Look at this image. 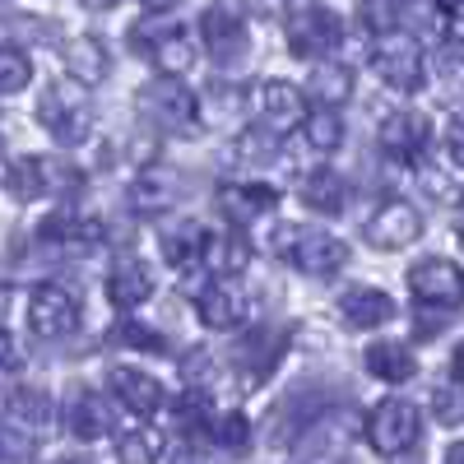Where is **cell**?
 I'll return each mask as SVG.
<instances>
[{"mask_svg": "<svg viewBox=\"0 0 464 464\" xmlns=\"http://www.w3.org/2000/svg\"><path fill=\"white\" fill-rule=\"evenodd\" d=\"M37 126H43L56 144L74 149L84 144L93 130V102H89V84L80 80H52L37 98Z\"/></svg>", "mask_w": 464, "mask_h": 464, "instance_id": "cell-1", "label": "cell"}, {"mask_svg": "<svg viewBox=\"0 0 464 464\" xmlns=\"http://www.w3.org/2000/svg\"><path fill=\"white\" fill-rule=\"evenodd\" d=\"M135 102H140V116L159 135H190V130H196V121H200V98L190 93L177 74L149 80Z\"/></svg>", "mask_w": 464, "mask_h": 464, "instance_id": "cell-2", "label": "cell"}, {"mask_svg": "<svg viewBox=\"0 0 464 464\" xmlns=\"http://www.w3.org/2000/svg\"><path fill=\"white\" fill-rule=\"evenodd\" d=\"M372 70H376V80L391 93H418L422 80H428V56H422L418 37L381 33V43L372 52Z\"/></svg>", "mask_w": 464, "mask_h": 464, "instance_id": "cell-3", "label": "cell"}, {"mask_svg": "<svg viewBox=\"0 0 464 464\" xmlns=\"http://www.w3.org/2000/svg\"><path fill=\"white\" fill-rule=\"evenodd\" d=\"M246 116L265 130L288 135L306 121V93L288 80H260V84L246 89Z\"/></svg>", "mask_w": 464, "mask_h": 464, "instance_id": "cell-4", "label": "cell"}, {"mask_svg": "<svg viewBox=\"0 0 464 464\" xmlns=\"http://www.w3.org/2000/svg\"><path fill=\"white\" fill-rule=\"evenodd\" d=\"M422 437V413L418 404L409 400H381L372 413H367V441L376 455L395 459V455H409Z\"/></svg>", "mask_w": 464, "mask_h": 464, "instance_id": "cell-5", "label": "cell"}, {"mask_svg": "<svg viewBox=\"0 0 464 464\" xmlns=\"http://www.w3.org/2000/svg\"><path fill=\"white\" fill-rule=\"evenodd\" d=\"M348 441H353V418H348L343 409H325V413L302 422L293 464H343Z\"/></svg>", "mask_w": 464, "mask_h": 464, "instance_id": "cell-6", "label": "cell"}, {"mask_svg": "<svg viewBox=\"0 0 464 464\" xmlns=\"http://www.w3.org/2000/svg\"><path fill=\"white\" fill-rule=\"evenodd\" d=\"M288 47H293V56H312V61H325V56H334L339 47H343V24H339V14L334 10H325V5H297L293 10V19H288Z\"/></svg>", "mask_w": 464, "mask_h": 464, "instance_id": "cell-7", "label": "cell"}, {"mask_svg": "<svg viewBox=\"0 0 464 464\" xmlns=\"http://www.w3.org/2000/svg\"><path fill=\"white\" fill-rule=\"evenodd\" d=\"M200 47H205V56L218 70L242 65L246 52H251V37H246V24L237 19V10L232 5H205V14H200Z\"/></svg>", "mask_w": 464, "mask_h": 464, "instance_id": "cell-8", "label": "cell"}, {"mask_svg": "<svg viewBox=\"0 0 464 464\" xmlns=\"http://www.w3.org/2000/svg\"><path fill=\"white\" fill-rule=\"evenodd\" d=\"M409 293L418 297V306H437V312H455L464 306V269L455 260L428 256L409 269Z\"/></svg>", "mask_w": 464, "mask_h": 464, "instance_id": "cell-9", "label": "cell"}, {"mask_svg": "<svg viewBox=\"0 0 464 464\" xmlns=\"http://www.w3.org/2000/svg\"><path fill=\"white\" fill-rule=\"evenodd\" d=\"M28 330L37 339H65L80 330V302L61 284H37L28 297Z\"/></svg>", "mask_w": 464, "mask_h": 464, "instance_id": "cell-10", "label": "cell"}, {"mask_svg": "<svg viewBox=\"0 0 464 464\" xmlns=\"http://www.w3.org/2000/svg\"><path fill=\"white\" fill-rule=\"evenodd\" d=\"M288 265H297L302 275H312V279H330L348 265V242H339L334 232H321V227H297Z\"/></svg>", "mask_w": 464, "mask_h": 464, "instance_id": "cell-11", "label": "cell"}, {"mask_svg": "<svg viewBox=\"0 0 464 464\" xmlns=\"http://www.w3.org/2000/svg\"><path fill=\"white\" fill-rule=\"evenodd\" d=\"M422 237V209L409 200H385L372 218H367V242L376 251H404Z\"/></svg>", "mask_w": 464, "mask_h": 464, "instance_id": "cell-12", "label": "cell"}, {"mask_svg": "<svg viewBox=\"0 0 464 464\" xmlns=\"http://www.w3.org/2000/svg\"><path fill=\"white\" fill-rule=\"evenodd\" d=\"M177 200H181V177H177L172 168H163V163H149V168L130 181V190H126V205H130L140 218H159V214H168Z\"/></svg>", "mask_w": 464, "mask_h": 464, "instance_id": "cell-13", "label": "cell"}, {"mask_svg": "<svg viewBox=\"0 0 464 464\" xmlns=\"http://www.w3.org/2000/svg\"><path fill=\"white\" fill-rule=\"evenodd\" d=\"M107 385H111V395L121 400L135 418H153V413L168 404L163 381H159V376H149V372H140V367H111Z\"/></svg>", "mask_w": 464, "mask_h": 464, "instance_id": "cell-14", "label": "cell"}, {"mask_svg": "<svg viewBox=\"0 0 464 464\" xmlns=\"http://www.w3.org/2000/svg\"><path fill=\"white\" fill-rule=\"evenodd\" d=\"M149 297H153L149 265L135 260V256L111 260V269H107V302L116 306V312H135V306H144Z\"/></svg>", "mask_w": 464, "mask_h": 464, "instance_id": "cell-15", "label": "cell"}, {"mask_svg": "<svg viewBox=\"0 0 464 464\" xmlns=\"http://www.w3.org/2000/svg\"><path fill=\"white\" fill-rule=\"evenodd\" d=\"M428 140H432V126H428L422 111H391L381 121V149L391 153V159H400V163L418 159V153L428 149Z\"/></svg>", "mask_w": 464, "mask_h": 464, "instance_id": "cell-16", "label": "cell"}, {"mask_svg": "<svg viewBox=\"0 0 464 464\" xmlns=\"http://www.w3.org/2000/svg\"><path fill=\"white\" fill-rule=\"evenodd\" d=\"M275 205H279V190L265 181H232L218 190V209L232 218V227H246V223L265 218Z\"/></svg>", "mask_w": 464, "mask_h": 464, "instance_id": "cell-17", "label": "cell"}, {"mask_svg": "<svg viewBox=\"0 0 464 464\" xmlns=\"http://www.w3.org/2000/svg\"><path fill=\"white\" fill-rule=\"evenodd\" d=\"M196 316L205 330H237L246 321V297L232 288V284H200L196 293Z\"/></svg>", "mask_w": 464, "mask_h": 464, "instance_id": "cell-18", "label": "cell"}, {"mask_svg": "<svg viewBox=\"0 0 464 464\" xmlns=\"http://www.w3.org/2000/svg\"><path fill=\"white\" fill-rule=\"evenodd\" d=\"M339 316L353 325V330H376L395 316V302L385 288H372V284H353V288H343L339 297Z\"/></svg>", "mask_w": 464, "mask_h": 464, "instance_id": "cell-19", "label": "cell"}, {"mask_svg": "<svg viewBox=\"0 0 464 464\" xmlns=\"http://www.w3.org/2000/svg\"><path fill=\"white\" fill-rule=\"evenodd\" d=\"M279 353H284V330L256 325V330H246V334L237 339V353H232V362L246 372V381H260V376H269V367L279 362Z\"/></svg>", "mask_w": 464, "mask_h": 464, "instance_id": "cell-20", "label": "cell"}, {"mask_svg": "<svg viewBox=\"0 0 464 464\" xmlns=\"http://www.w3.org/2000/svg\"><path fill=\"white\" fill-rule=\"evenodd\" d=\"M65 432L74 441H98L111 432V404L98 391H74L65 404Z\"/></svg>", "mask_w": 464, "mask_h": 464, "instance_id": "cell-21", "label": "cell"}, {"mask_svg": "<svg viewBox=\"0 0 464 464\" xmlns=\"http://www.w3.org/2000/svg\"><path fill=\"white\" fill-rule=\"evenodd\" d=\"M0 177H5V190L19 205L52 196V159H37V153H19V159H10L5 168H0Z\"/></svg>", "mask_w": 464, "mask_h": 464, "instance_id": "cell-22", "label": "cell"}, {"mask_svg": "<svg viewBox=\"0 0 464 464\" xmlns=\"http://www.w3.org/2000/svg\"><path fill=\"white\" fill-rule=\"evenodd\" d=\"M205 242H209V227L196 223V218H177L159 232V251L172 269H190V265H200L205 256Z\"/></svg>", "mask_w": 464, "mask_h": 464, "instance_id": "cell-23", "label": "cell"}, {"mask_svg": "<svg viewBox=\"0 0 464 464\" xmlns=\"http://www.w3.org/2000/svg\"><path fill=\"white\" fill-rule=\"evenodd\" d=\"M61 56H65L70 80H80V84H89V89L102 84L107 70H111V56H107V47H102V37H93V33L70 37V43L61 47Z\"/></svg>", "mask_w": 464, "mask_h": 464, "instance_id": "cell-24", "label": "cell"}, {"mask_svg": "<svg viewBox=\"0 0 464 464\" xmlns=\"http://www.w3.org/2000/svg\"><path fill=\"white\" fill-rule=\"evenodd\" d=\"M200 265L209 269V275H218V279H232V275H242V269L251 265V246H246V237L237 227H218V232H209Z\"/></svg>", "mask_w": 464, "mask_h": 464, "instance_id": "cell-25", "label": "cell"}, {"mask_svg": "<svg viewBox=\"0 0 464 464\" xmlns=\"http://www.w3.org/2000/svg\"><path fill=\"white\" fill-rule=\"evenodd\" d=\"M362 362H367V372L376 381H391V385H404L418 372V353H413L404 339H376L367 353H362Z\"/></svg>", "mask_w": 464, "mask_h": 464, "instance_id": "cell-26", "label": "cell"}, {"mask_svg": "<svg viewBox=\"0 0 464 464\" xmlns=\"http://www.w3.org/2000/svg\"><path fill=\"white\" fill-rule=\"evenodd\" d=\"M306 98H312L316 107H343L348 98H353V70H348L343 61L325 56L312 65V74H306Z\"/></svg>", "mask_w": 464, "mask_h": 464, "instance_id": "cell-27", "label": "cell"}, {"mask_svg": "<svg viewBox=\"0 0 464 464\" xmlns=\"http://www.w3.org/2000/svg\"><path fill=\"white\" fill-rule=\"evenodd\" d=\"M302 205L312 214H343L348 209V181L334 168H316L312 177H302Z\"/></svg>", "mask_w": 464, "mask_h": 464, "instance_id": "cell-28", "label": "cell"}, {"mask_svg": "<svg viewBox=\"0 0 464 464\" xmlns=\"http://www.w3.org/2000/svg\"><path fill=\"white\" fill-rule=\"evenodd\" d=\"M196 52H200L196 37H190L186 28H177V24H172V28L159 37V43L149 47V61L159 65V74H177V80H181V74H186L190 65H196Z\"/></svg>", "mask_w": 464, "mask_h": 464, "instance_id": "cell-29", "label": "cell"}, {"mask_svg": "<svg viewBox=\"0 0 464 464\" xmlns=\"http://www.w3.org/2000/svg\"><path fill=\"white\" fill-rule=\"evenodd\" d=\"M5 409H10V418L19 422V428H28V432H43V428H52V395L43 391V385H19V391L5 400Z\"/></svg>", "mask_w": 464, "mask_h": 464, "instance_id": "cell-30", "label": "cell"}, {"mask_svg": "<svg viewBox=\"0 0 464 464\" xmlns=\"http://www.w3.org/2000/svg\"><path fill=\"white\" fill-rule=\"evenodd\" d=\"M302 130H306V149H316V153H334V149L343 144V135H348L339 107H316V111H306Z\"/></svg>", "mask_w": 464, "mask_h": 464, "instance_id": "cell-31", "label": "cell"}, {"mask_svg": "<svg viewBox=\"0 0 464 464\" xmlns=\"http://www.w3.org/2000/svg\"><path fill=\"white\" fill-rule=\"evenodd\" d=\"M163 455V432L159 428H130L116 437V459L121 464H159Z\"/></svg>", "mask_w": 464, "mask_h": 464, "instance_id": "cell-32", "label": "cell"}, {"mask_svg": "<svg viewBox=\"0 0 464 464\" xmlns=\"http://www.w3.org/2000/svg\"><path fill=\"white\" fill-rule=\"evenodd\" d=\"M237 111H246V89H237V84H218L200 98V116L214 126H227Z\"/></svg>", "mask_w": 464, "mask_h": 464, "instance_id": "cell-33", "label": "cell"}, {"mask_svg": "<svg viewBox=\"0 0 464 464\" xmlns=\"http://www.w3.org/2000/svg\"><path fill=\"white\" fill-rule=\"evenodd\" d=\"M209 437L223 446V450H232V455H246V446H251V422H246V413H214V422H209Z\"/></svg>", "mask_w": 464, "mask_h": 464, "instance_id": "cell-34", "label": "cell"}, {"mask_svg": "<svg viewBox=\"0 0 464 464\" xmlns=\"http://www.w3.org/2000/svg\"><path fill=\"white\" fill-rule=\"evenodd\" d=\"M33 80V61L28 52L10 47V43H0V93H24Z\"/></svg>", "mask_w": 464, "mask_h": 464, "instance_id": "cell-35", "label": "cell"}, {"mask_svg": "<svg viewBox=\"0 0 464 464\" xmlns=\"http://www.w3.org/2000/svg\"><path fill=\"white\" fill-rule=\"evenodd\" d=\"M172 413H177V428H181V432H209V422H214L209 391H186Z\"/></svg>", "mask_w": 464, "mask_h": 464, "instance_id": "cell-36", "label": "cell"}, {"mask_svg": "<svg viewBox=\"0 0 464 464\" xmlns=\"http://www.w3.org/2000/svg\"><path fill=\"white\" fill-rule=\"evenodd\" d=\"M413 181H418V196L428 200V205H441V209H446V205H459V200H464L459 186H455L446 172H437V168H418Z\"/></svg>", "mask_w": 464, "mask_h": 464, "instance_id": "cell-37", "label": "cell"}, {"mask_svg": "<svg viewBox=\"0 0 464 464\" xmlns=\"http://www.w3.org/2000/svg\"><path fill=\"white\" fill-rule=\"evenodd\" d=\"M275 149H279V135L265 130V126H251L246 135H237V159L251 163V168H265L269 159H275Z\"/></svg>", "mask_w": 464, "mask_h": 464, "instance_id": "cell-38", "label": "cell"}, {"mask_svg": "<svg viewBox=\"0 0 464 464\" xmlns=\"http://www.w3.org/2000/svg\"><path fill=\"white\" fill-rule=\"evenodd\" d=\"M0 464H37V441L28 428H0Z\"/></svg>", "mask_w": 464, "mask_h": 464, "instance_id": "cell-39", "label": "cell"}, {"mask_svg": "<svg viewBox=\"0 0 464 464\" xmlns=\"http://www.w3.org/2000/svg\"><path fill=\"white\" fill-rule=\"evenodd\" d=\"M400 0H358V19H362V28L367 33H395V24H400Z\"/></svg>", "mask_w": 464, "mask_h": 464, "instance_id": "cell-40", "label": "cell"}, {"mask_svg": "<svg viewBox=\"0 0 464 464\" xmlns=\"http://www.w3.org/2000/svg\"><path fill=\"white\" fill-rule=\"evenodd\" d=\"M111 343L140 348V353H163V348H168V339H163L159 330H149V325H140V321H121V325L111 330Z\"/></svg>", "mask_w": 464, "mask_h": 464, "instance_id": "cell-41", "label": "cell"}, {"mask_svg": "<svg viewBox=\"0 0 464 464\" xmlns=\"http://www.w3.org/2000/svg\"><path fill=\"white\" fill-rule=\"evenodd\" d=\"M432 409H437L441 422H459V418H464V395L450 391V385H441V391L432 395Z\"/></svg>", "mask_w": 464, "mask_h": 464, "instance_id": "cell-42", "label": "cell"}, {"mask_svg": "<svg viewBox=\"0 0 464 464\" xmlns=\"http://www.w3.org/2000/svg\"><path fill=\"white\" fill-rule=\"evenodd\" d=\"M446 159L455 168H464V111H455L450 126H446Z\"/></svg>", "mask_w": 464, "mask_h": 464, "instance_id": "cell-43", "label": "cell"}, {"mask_svg": "<svg viewBox=\"0 0 464 464\" xmlns=\"http://www.w3.org/2000/svg\"><path fill=\"white\" fill-rule=\"evenodd\" d=\"M437 70H441V80H450V84H464V47H441V56H437Z\"/></svg>", "mask_w": 464, "mask_h": 464, "instance_id": "cell-44", "label": "cell"}, {"mask_svg": "<svg viewBox=\"0 0 464 464\" xmlns=\"http://www.w3.org/2000/svg\"><path fill=\"white\" fill-rule=\"evenodd\" d=\"M19 367H24V348L5 325H0V372H19Z\"/></svg>", "mask_w": 464, "mask_h": 464, "instance_id": "cell-45", "label": "cell"}, {"mask_svg": "<svg viewBox=\"0 0 464 464\" xmlns=\"http://www.w3.org/2000/svg\"><path fill=\"white\" fill-rule=\"evenodd\" d=\"M242 5L251 10V14H260V19H269V14H279L288 0H242Z\"/></svg>", "mask_w": 464, "mask_h": 464, "instance_id": "cell-46", "label": "cell"}, {"mask_svg": "<svg viewBox=\"0 0 464 464\" xmlns=\"http://www.w3.org/2000/svg\"><path fill=\"white\" fill-rule=\"evenodd\" d=\"M172 464H209V455H205V450H196V446H181V450L172 455Z\"/></svg>", "mask_w": 464, "mask_h": 464, "instance_id": "cell-47", "label": "cell"}, {"mask_svg": "<svg viewBox=\"0 0 464 464\" xmlns=\"http://www.w3.org/2000/svg\"><path fill=\"white\" fill-rule=\"evenodd\" d=\"M450 372H455V381L464 385V339H459V348H455V358H450Z\"/></svg>", "mask_w": 464, "mask_h": 464, "instance_id": "cell-48", "label": "cell"}, {"mask_svg": "<svg viewBox=\"0 0 464 464\" xmlns=\"http://www.w3.org/2000/svg\"><path fill=\"white\" fill-rule=\"evenodd\" d=\"M144 5H149V10H163V14H168V10H177V5H181V0H144Z\"/></svg>", "mask_w": 464, "mask_h": 464, "instance_id": "cell-49", "label": "cell"}, {"mask_svg": "<svg viewBox=\"0 0 464 464\" xmlns=\"http://www.w3.org/2000/svg\"><path fill=\"white\" fill-rule=\"evenodd\" d=\"M446 464H464V441H455V446L446 450Z\"/></svg>", "mask_w": 464, "mask_h": 464, "instance_id": "cell-50", "label": "cell"}, {"mask_svg": "<svg viewBox=\"0 0 464 464\" xmlns=\"http://www.w3.org/2000/svg\"><path fill=\"white\" fill-rule=\"evenodd\" d=\"M5 312H10V284H0V321H5Z\"/></svg>", "mask_w": 464, "mask_h": 464, "instance_id": "cell-51", "label": "cell"}, {"mask_svg": "<svg viewBox=\"0 0 464 464\" xmlns=\"http://www.w3.org/2000/svg\"><path fill=\"white\" fill-rule=\"evenodd\" d=\"M455 237H459V246H464V200H459V214H455Z\"/></svg>", "mask_w": 464, "mask_h": 464, "instance_id": "cell-52", "label": "cell"}, {"mask_svg": "<svg viewBox=\"0 0 464 464\" xmlns=\"http://www.w3.org/2000/svg\"><path fill=\"white\" fill-rule=\"evenodd\" d=\"M80 5H89V10H111L116 0H80Z\"/></svg>", "mask_w": 464, "mask_h": 464, "instance_id": "cell-53", "label": "cell"}, {"mask_svg": "<svg viewBox=\"0 0 464 464\" xmlns=\"http://www.w3.org/2000/svg\"><path fill=\"white\" fill-rule=\"evenodd\" d=\"M56 464H93V459H84V455H65V459H56Z\"/></svg>", "mask_w": 464, "mask_h": 464, "instance_id": "cell-54", "label": "cell"}, {"mask_svg": "<svg viewBox=\"0 0 464 464\" xmlns=\"http://www.w3.org/2000/svg\"><path fill=\"white\" fill-rule=\"evenodd\" d=\"M0 153H5V144H0ZM0 168H5V159H0Z\"/></svg>", "mask_w": 464, "mask_h": 464, "instance_id": "cell-55", "label": "cell"}, {"mask_svg": "<svg viewBox=\"0 0 464 464\" xmlns=\"http://www.w3.org/2000/svg\"><path fill=\"white\" fill-rule=\"evenodd\" d=\"M0 404H5V400H0Z\"/></svg>", "mask_w": 464, "mask_h": 464, "instance_id": "cell-56", "label": "cell"}]
</instances>
